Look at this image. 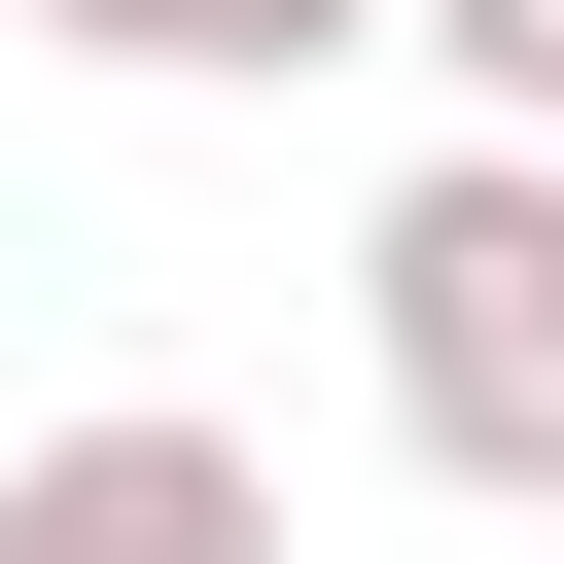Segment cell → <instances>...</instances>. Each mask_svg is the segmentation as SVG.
Here are the masks:
<instances>
[{
  "label": "cell",
  "mask_w": 564,
  "mask_h": 564,
  "mask_svg": "<svg viewBox=\"0 0 564 564\" xmlns=\"http://www.w3.org/2000/svg\"><path fill=\"white\" fill-rule=\"evenodd\" d=\"M352 352L423 494H564V141H423L352 212Z\"/></svg>",
  "instance_id": "6da1fadb"
},
{
  "label": "cell",
  "mask_w": 564,
  "mask_h": 564,
  "mask_svg": "<svg viewBox=\"0 0 564 564\" xmlns=\"http://www.w3.org/2000/svg\"><path fill=\"white\" fill-rule=\"evenodd\" d=\"M0 564H282V458H247L212 388H106V423L0 458Z\"/></svg>",
  "instance_id": "7a4b0ae2"
},
{
  "label": "cell",
  "mask_w": 564,
  "mask_h": 564,
  "mask_svg": "<svg viewBox=\"0 0 564 564\" xmlns=\"http://www.w3.org/2000/svg\"><path fill=\"white\" fill-rule=\"evenodd\" d=\"M70 70H176V106H282V70H352L388 0H35Z\"/></svg>",
  "instance_id": "3957f363"
},
{
  "label": "cell",
  "mask_w": 564,
  "mask_h": 564,
  "mask_svg": "<svg viewBox=\"0 0 564 564\" xmlns=\"http://www.w3.org/2000/svg\"><path fill=\"white\" fill-rule=\"evenodd\" d=\"M423 70H458V141H564V0H388Z\"/></svg>",
  "instance_id": "277c9868"
}]
</instances>
